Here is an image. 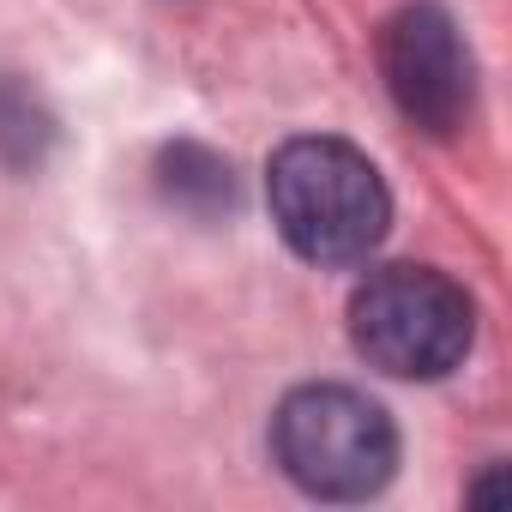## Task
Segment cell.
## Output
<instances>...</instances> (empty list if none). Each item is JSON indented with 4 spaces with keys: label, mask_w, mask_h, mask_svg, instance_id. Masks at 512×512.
I'll return each instance as SVG.
<instances>
[{
    "label": "cell",
    "mask_w": 512,
    "mask_h": 512,
    "mask_svg": "<svg viewBox=\"0 0 512 512\" xmlns=\"http://www.w3.org/2000/svg\"><path fill=\"white\" fill-rule=\"evenodd\" d=\"M43 139H49V121L31 109V97L19 85H0V151L13 163H37Z\"/></svg>",
    "instance_id": "6"
},
{
    "label": "cell",
    "mask_w": 512,
    "mask_h": 512,
    "mask_svg": "<svg viewBox=\"0 0 512 512\" xmlns=\"http://www.w3.org/2000/svg\"><path fill=\"white\" fill-rule=\"evenodd\" d=\"M272 458L314 500H368L398 470V428L356 386H296L272 416Z\"/></svg>",
    "instance_id": "2"
},
{
    "label": "cell",
    "mask_w": 512,
    "mask_h": 512,
    "mask_svg": "<svg viewBox=\"0 0 512 512\" xmlns=\"http://www.w3.org/2000/svg\"><path fill=\"white\" fill-rule=\"evenodd\" d=\"M476 308L434 266L368 272L350 296V344L392 380H440L470 356Z\"/></svg>",
    "instance_id": "3"
},
{
    "label": "cell",
    "mask_w": 512,
    "mask_h": 512,
    "mask_svg": "<svg viewBox=\"0 0 512 512\" xmlns=\"http://www.w3.org/2000/svg\"><path fill=\"white\" fill-rule=\"evenodd\" d=\"M157 175H163V193H169L175 205H187V211H223V205L235 199L229 163L211 157L205 145H169L163 163H157Z\"/></svg>",
    "instance_id": "5"
},
{
    "label": "cell",
    "mask_w": 512,
    "mask_h": 512,
    "mask_svg": "<svg viewBox=\"0 0 512 512\" xmlns=\"http://www.w3.org/2000/svg\"><path fill=\"white\" fill-rule=\"evenodd\" d=\"M278 235L314 266H356L386 241L392 193L350 139H290L266 169Z\"/></svg>",
    "instance_id": "1"
},
{
    "label": "cell",
    "mask_w": 512,
    "mask_h": 512,
    "mask_svg": "<svg viewBox=\"0 0 512 512\" xmlns=\"http://www.w3.org/2000/svg\"><path fill=\"white\" fill-rule=\"evenodd\" d=\"M380 79L404 121H416L434 139H452L476 109V61L452 13L434 0H410L380 25Z\"/></svg>",
    "instance_id": "4"
}]
</instances>
